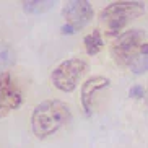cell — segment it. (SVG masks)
Wrapping results in <instances>:
<instances>
[{"label":"cell","instance_id":"2","mask_svg":"<svg viewBox=\"0 0 148 148\" xmlns=\"http://www.w3.org/2000/svg\"><path fill=\"white\" fill-rule=\"evenodd\" d=\"M145 13V3L143 2H114L109 3L103 12L99 13L101 23H104L109 36L119 34L124 28L135 18Z\"/></svg>","mask_w":148,"mask_h":148},{"label":"cell","instance_id":"5","mask_svg":"<svg viewBox=\"0 0 148 148\" xmlns=\"http://www.w3.org/2000/svg\"><path fill=\"white\" fill-rule=\"evenodd\" d=\"M23 103L21 90L10 72H0V117L18 109Z\"/></svg>","mask_w":148,"mask_h":148},{"label":"cell","instance_id":"12","mask_svg":"<svg viewBox=\"0 0 148 148\" xmlns=\"http://www.w3.org/2000/svg\"><path fill=\"white\" fill-rule=\"evenodd\" d=\"M129 96L134 98V99H140V98H143V96H145L143 86H142V85H134V86H130V90H129Z\"/></svg>","mask_w":148,"mask_h":148},{"label":"cell","instance_id":"14","mask_svg":"<svg viewBox=\"0 0 148 148\" xmlns=\"http://www.w3.org/2000/svg\"><path fill=\"white\" fill-rule=\"evenodd\" d=\"M147 106H148V91H147Z\"/></svg>","mask_w":148,"mask_h":148},{"label":"cell","instance_id":"9","mask_svg":"<svg viewBox=\"0 0 148 148\" xmlns=\"http://www.w3.org/2000/svg\"><path fill=\"white\" fill-rule=\"evenodd\" d=\"M85 51H86L88 56H96L103 49V38H101V33L98 29L91 31L90 34L85 36Z\"/></svg>","mask_w":148,"mask_h":148},{"label":"cell","instance_id":"4","mask_svg":"<svg viewBox=\"0 0 148 148\" xmlns=\"http://www.w3.org/2000/svg\"><path fill=\"white\" fill-rule=\"evenodd\" d=\"M85 72H86V62L83 59H78V57L69 59L52 70L51 82L59 91L70 93L77 88V83L80 82Z\"/></svg>","mask_w":148,"mask_h":148},{"label":"cell","instance_id":"1","mask_svg":"<svg viewBox=\"0 0 148 148\" xmlns=\"http://www.w3.org/2000/svg\"><path fill=\"white\" fill-rule=\"evenodd\" d=\"M70 119L72 111L69 104L60 99H47L34 108L31 114V129L38 138H47L69 124Z\"/></svg>","mask_w":148,"mask_h":148},{"label":"cell","instance_id":"10","mask_svg":"<svg viewBox=\"0 0 148 148\" xmlns=\"http://www.w3.org/2000/svg\"><path fill=\"white\" fill-rule=\"evenodd\" d=\"M15 64V52L8 44H0V72H7Z\"/></svg>","mask_w":148,"mask_h":148},{"label":"cell","instance_id":"3","mask_svg":"<svg viewBox=\"0 0 148 148\" xmlns=\"http://www.w3.org/2000/svg\"><path fill=\"white\" fill-rule=\"evenodd\" d=\"M145 33L142 29H129L122 33L111 46V56L112 60L121 67H130L132 62L140 54V49L143 46Z\"/></svg>","mask_w":148,"mask_h":148},{"label":"cell","instance_id":"8","mask_svg":"<svg viewBox=\"0 0 148 148\" xmlns=\"http://www.w3.org/2000/svg\"><path fill=\"white\" fill-rule=\"evenodd\" d=\"M23 10L26 13H31V15H39V13H46L49 10L54 8V2L51 0H26L23 2Z\"/></svg>","mask_w":148,"mask_h":148},{"label":"cell","instance_id":"13","mask_svg":"<svg viewBox=\"0 0 148 148\" xmlns=\"http://www.w3.org/2000/svg\"><path fill=\"white\" fill-rule=\"evenodd\" d=\"M140 54H147V56H148V42H145L143 46H142V49H140Z\"/></svg>","mask_w":148,"mask_h":148},{"label":"cell","instance_id":"6","mask_svg":"<svg viewBox=\"0 0 148 148\" xmlns=\"http://www.w3.org/2000/svg\"><path fill=\"white\" fill-rule=\"evenodd\" d=\"M62 16L65 18V25L78 31L85 25L91 21L93 18V7L86 0H72L67 2L62 8Z\"/></svg>","mask_w":148,"mask_h":148},{"label":"cell","instance_id":"11","mask_svg":"<svg viewBox=\"0 0 148 148\" xmlns=\"http://www.w3.org/2000/svg\"><path fill=\"white\" fill-rule=\"evenodd\" d=\"M130 70L134 72L135 75L145 73V72L148 70V56H147V54H138V56H137V59L132 62Z\"/></svg>","mask_w":148,"mask_h":148},{"label":"cell","instance_id":"7","mask_svg":"<svg viewBox=\"0 0 148 148\" xmlns=\"http://www.w3.org/2000/svg\"><path fill=\"white\" fill-rule=\"evenodd\" d=\"M109 78L103 77V75H95L91 78H88L86 82L82 85V104L86 116H90L93 111V101H95V95L103 88L109 86Z\"/></svg>","mask_w":148,"mask_h":148}]
</instances>
